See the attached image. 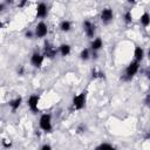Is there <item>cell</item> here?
<instances>
[{"label": "cell", "instance_id": "obj_1", "mask_svg": "<svg viewBox=\"0 0 150 150\" xmlns=\"http://www.w3.org/2000/svg\"><path fill=\"white\" fill-rule=\"evenodd\" d=\"M139 67H141V62L132 60L124 69V74H123V80L124 81H130L132 80V77L139 71Z\"/></svg>", "mask_w": 150, "mask_h": 150}, {"label": "cell", "instance_id": "obj_2", "mask_svg": "<svg viewBox=\"0 0 150 150\" xmlns=\"http://www.w3.org/2000/svg\"><path fill=\"white\" fill-rule=\"evenodd\" d=\"M87 104V90H82L81 93L76 94L73 97L71 101V107L74 110H82Z\"/></svg>", "mask_w": 150, "mask_h": 150}, {"label": "cell", "instance_id": "obj_3", "mask_svg": "<svg viewBox=\"0 0 150 150\" xmlns=\"http://www.w3.org/2000/svg\"><path fill=\"white\" fill-rule=\"evenodd\" d=\"M39 128L43 132H52V130H53V122H52V115L50 114L43 112V114L40 115Z\"/></svg>", "mask_w": 150, "mask_h": 150}, {"label": "cell", "instance_id": "obj_4", "mask_svg": "<svg viewBox=\"0 0 150 150\" xmlns=\"http://www.w3.org/2000/svg\"><path fill=\"white\" fill-rule=\"evenodd\" d=\"M57 53H59V52H57V48H56L53 43H50L49 41H45V43H43V49H42V54H43L45 59L47 57V59H49V60H53V59L56 56Z\"/></svg>", "mask_w": 150, "mask_h": 150}, {"label": "cell", "instance_id": "obj_5", "mask_svg": "<svg viewBox=\"0 0 150 150\" xmlns=\"http://www.w3.org/2000/svg\"><path fill=\"white\" fill-rule=\"evenodd\" d=\"M39 103H40V95H38V94H32L27 98V107L33 114H38L40 111Z\"/></svg>", "mask_w": 150, "mask_h": 150}, {"label": "cell", "instance_id": "obj_6", "mask_svg": "<svg viewBox=\"0 0 150 150\" xmlns=\"http://www.w3.org/2000/svg\"><path fill=\"white\" fill-rule=\"evenodd\" d=\"M48 34V26L45 21H39L34 28V36L38 39H43Z\"/></svg>", "mask_w": 150, "mask_h": 150}, {"label": "cell", "instance_id": "obj_7", "mask_svg": "<svg viewBox=\"0 0 150 150\" xmlns=\"http://www.w3.org/2000/svg\"><path fill=\"white\" fill-rule=\"evenodd\" d=\"M100 19L102 21L103 25H108L114 19V11L112 8L110 7H104L102 11H101V14H100Z\"/></svg>", "mask_w": 150, "mask_h": 150}, {"label": "cell", "instance_id": "obj_8", "mask_svg": "<svg viewBox=\"0 0 150 150\" xmlns=\"http://www.w3.org/2000/svg\"><path fill=\"white\" fill-rule=\"evenodd\" d=\"M30 64L34 67V68H41L42 64H43V61H45V56L42 53L40 52H34L32 55H30Z\"/></svg>", "mask_w": 150, "mask_h": 150}, {"label": "cell", "instance_id": "obj_9", "mask_svg": "<svg viewBox=\"0 0 150 150\" xmlns=\"http://www.w3.org/2000/svg\"><path fill=\"white\" fill-rule=\"evenodd\" d=\"M83 30H84V34L89 39H94L95 33H96V26L90 20H84L83 21Z\"/></svg>", "mask_w": 150, "mask_h": 150}, {"label": "cell", "instance_id": "obj_10", "mask_svg": "<svg viewBox=\"0 0 150 150\" xmlns=\"http://www.w3.org/2000/svg\"><path fill=\"white\" fill-rule=\"evenodd\" d=\"M35 15H36L38 19L47 18V15H48V5L43 1H40L36 5V8H35Z\"/></svg>", "mask_w": 150, "mask_h": 150}, {"label": "cell", "instance_id": "obj_11", "mask_svg": "<svg viewBox=\"0 0 150 150\" xmlns=\"http://www.w3.org/2000/svg\"><path fill=\"white\" fill-rule=\"evenodd\" d=\"M21 103H22V97H21V96H16V97H14L13 100H11V101L8 102V105H9V108H11V111L14 114L16 110H19V108L21 107Z\"/></svg>", "mask_w": 150, "mask_h": 150}, {"label": "cell", "instance_id": "obj_12", "mask_svg": "<svg viewBox=\"0 0 150 150\" xmlns=\"http://www.w3.org/2000/svg\"><path fill=\"white\" fill-rule=\"evenodd\" d=\"M102 47H103V41H102V39L101 38H95V39H93L91 40V42H90V50L91 52H98V50H101L102 49Z\"/></svg>", "mask_w": 150, "mask_h": 150}, {"label": "cell", "instance_id": "obj_13", "mask_svg": "<svg viewBox=\"0 0 150 150\" xmlns=\"http://www.w3.org/2000/svg\"><path fill=\"white\" fill-rule=\"evenodd\" d=\"M144 56H145L144 49L141 46H135V49H134V60H136L138 62H142L143 59H144Z\"/></svg>", "mask_w": 150, "mask_h": 150}, {"label": "cell", "instance_id": "obj_14", "mask_svg": "<svg viewBox=\"0 0 150 150\" xmlns=\"http://www.w3.org/2000/svg\"><path fill=\"white\" fill-rule=\"evenodd\" d=\"M57 52L60 53L61 56H68L71 52V46L69 43H61L59 47H57Z\"/></svg>", "mask_w": 150, "mask_h": 150}, {"label": "cell", "instance_id": "obj_15", "mask_svg": "<svg viewBox=\"0 0 150 150\" xmlns=\"http://www.w3.org/2000/svg\"><path fill=\"white\" fill-rule=\"evenodd\" d=\"M59 28H60L61 32H63V33H68V32L71 30L73 26H71V22H70L69 20H62V21L60 22Z\"/></svg>", "mask_w": 150, "mask_h": 150}, {"label": "cell", "instance_id": "obj_16", "mask_svg": "<svg viewBox=\"0 0 150 150\" xmlns=\"http://www.w3.org/2000/svg\"><path fill=\"white\" fill-rule=\"evenodd\" d=\"M139 22L143 27H145V28L149 27V25H150V14L148 12H144L139 18Z\"/></svg>", "mask_w": 150, "mask_h": 150}, {"label": "cell", "instance_id": "obj_17", "mask_svg": "<svg viewBox=\"0 0 150 150\" xmlns=\"http://www.w3.org/2000/svg\"><path fill=\"white\" fill-rule=\"evenodd\" d=\"M80 59L82 61H88L90 59V49L89 48H83L80 52Z\"/></svg>", "mask_w": 150, "mask_h": 150}, {"label": "cell", "instance_id": "obj_18", "mask_svg": "<svg viewBox=\"0 0 150 150\" xmlns=\"http://www.w3.org/2000/svg\"><path fill=\"white\" fill-rule=\"evenodd\" d=\"M123 21H124L127 25H129V23L132 22V13H131L130 9H128V11L124 12V14H123Z\"/></svg>", "mask_w": 150, "mask_h": 150}, {"label": "cell", "instance_id": "obj_19", "mask_svg": "<svg viewBox=\"0 0 150 150\" xmlns=\"http://www.w3.org/2000/svg\"><path fill=\"white\" fill-rule=\"evenodd\" d=\"M93 79H98V77H104V73H102L101 70H97V69H93Z\"/></svg>", "mask_w": 150, "mask_h": 150}, {"label": "cell", "instance_id": "obj_20", "mask_svg": "<svg viewBox=\"0 0 150 150\" xmlns=\"http://www.w3.org/2000/svg\"><path fill=\"white\" fill-rule=\"evenodd\" d=\"M96 149H114V145L110 144V143H101L100 145L96 146Z\"/></svg>", "mask_w": 150, "mask_h": 150}, {"label": "cell", "instance_id": "obj_21", "mask_svg": "<svg viewBox=\"0 0 150 150\" xmlns=\"http://www.w3.org/2000/svg\"><path fill=\"white\" fill-rule=\"evenodd\" d=\"M76 131H77V134H83V132L86 131V125H84L83 123H81L80 125H77Z\"/></svg>", "mask_w": 150, "mask_h": 150}, {"label": "cell", "instance_id": "obj_22", "mask_svg": "<svg viewBox=\"0 0 150 150\" xmlns=\"http://www.w3.org/2000/svg\"><path fill=\"white\" fill-rule=\"evenodd\" d=\"M27 5H28V0H19V2H18L19 8H25Z\"/></svg>", "mask_w": 150, "mask_h": 150}, {"label": "cell", "instance_id": "obj_23", "mask_svg": "<svg viewBox=\"0 0 150 150\" xmlns=\"http://www.w3.org/2000/svg\"><path fill=\"white\" fill-rule=\"evenodd\" d=\"M25 36H26L27 39H33V38H35V36H34V30H27V32L25 33Z\"/></svg>", "mask_w": 150, "mask_h": 150}, {"label": "cell", "instance_id": "obj_24", "mask_svg": "<svg viewBox=\"0 0 150 150\" xmlns=\"http://www.w3.org/2000/svg\"><path fill=\"white\" fill-rule=\"evenodd\" d=\"M40 149H41V150H50V149H52V145H50V144H43V145H41Z\"/></svg>", "mask_w": 150, "mask_h": 150}, {"label": "cell", "instance_id": "obj_25", "mask_svg": "<svg viewBox=\"0 0 150 150\" xmlns=\"http://www.w3.org/2000/svg\"><path fill=\"white\" fill-rule=\"evenodd\" d=\"M5 8H6V5H5L4 2H0V14L5 11Z\"/></svg>", "mask_w": 150, "mask_h": 150}, {"label": "cell", "instance_id": "obj_26", "mask_svg": "<svg viewBox=\"0 0 150 150\" xmlns=\"http://www.w3.org/2000/svg\"><path fill=\"white\" fill-rule=\"evenodd\" d=\"M149 100H150V95L148 94V95L145 96V100H144V103H145V105H149Z\"/></svg>", "mask_w": 150, "mask_h": 150}, {"label": "cell", "instance_id": "obj_27", "mask_svg": "<svg viewBox=\"0 0 150 150\" xmlns=\"http://www.w3.org/2000/svg\"><path fill=\"white\" fill-rule=\"evenodd\" d=\"M4 4H5V5H13V4H14V0H5Z\"/></svg>", "mask_w": 150, "mask_h": 150}, {"label": "cell", "instance_id": "obj_28", "mask_svg": "<svg viewBox=\"0 0 150 150\" xmlns=\"http://www.w3.org/2000/svg\"><path fill=\"white\" fill-rule=\"evenodd\" d=\"M18 73H19V75H22L23 74V68L20 67V69H18Z\"/></svg>", "mask_w": 150, "mask_h": 150}, {"label": "cell", "instance_id": "obj_29", "mask_svg": "<svg viewBox=\"0 0 150 150\" xmlns=\"http://www.w3.org/2000/svg\"><path fill=\"white\" fill-rule=\"evenodd\" d=\"M127 2H128V4H131V5H134V4L136 2V0H127Z\"/></svg>", "mask_w": 150, "mask_h": 150}, {"label": "cell", "instance_id": "obj_30", "mask_svg": "<svg viewBox=\"0 0 150 150\" xmlns=\"http://www.w3.org/2000/svg\"><path fill=\"white\" fill-rule=\"evenodd\" d=\"M2 27H4V23H2V22H0V28H2Z\"/></svg>", "mask_w": 150, "mask_h": 150}]
</instances>
